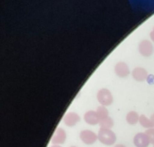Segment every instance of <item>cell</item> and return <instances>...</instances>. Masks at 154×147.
Returning a JSON list of instances; mask_svg holds the SVG:
<instances>
[{"instance_id":"6da1fadb","label":"cell","mask_w":154,"mask_h":147,"mask_svg":"<svg viewBox=\"0 0 154 147\" xmlns=\"http://www.w3.org/2000/svg\"><path fill=\"white\" fill-rule=\"evenodd\" d=\"M98 140L104 145H113L116 142V135L111 129H103L100 128L98 131Z\"/></svg>"},{"instance_id":"7a4b0ae2","label":"cell","mask_w":154,"mask_h":147,"mask_svg":"<svg viewBox=\"0 0 154 147\" xmlns=\"http://www.w3.org/2000/svg\"><path fill=\"white\" fill-rule=\"evenodd\" d=\"M97 100L101 104V106H109L113 102L112 93L106 88H102L97 92Z\"/></svg>"},{"instance_id":"3957f363","label":"cell","mask_w":154,"mask_h":147,"mask_svg":"<svg viewBox=\"0 0 154 147\" xmlns=\"http://www.w3.org/2000/svg\"><path fill=\"white\" fill-rule=\"evenodd\" d=\"M79 137H80V139H81V141L87 145L94 144V143L98 140L97 134L93 132V131L87 130V129L82 130L81 132L79 133Z\"/></svg>"},{"instance_id":"277c9868","label":"cell","mask_w":154,"mask_h":147,"mask_svg":"<svg viewBox=\"0 0 154 147\" xmlns=\"http://www.w3.org/2000/svg\"><path fill=\"white\" fill-rule=\"evenodd\" d=\"M66 138H67V135H66L65 130L61 127H57L53 134V136H52V138H51V142L53 143L54 145L63 144V143L66 141Z\"/></svg>"},{"instance_id":"5b68a950","label":"cell","mask_w":154,"mask_h":147,"mask_svg":"<svg viewBox=\"0 0 154 147\" xmlns=\"http://www.w3.org/2000/svg\"><path fill=\"white\" fill-rule=\"evenodd\" d=\"M133 143L136 147H148L150 141L145 132L137 133L133 138Z\"/></svg>"},{"instance_id":"8992f818","label":"cell","mask_w":154,"mask_h":147,"mask_svg":"<svg viewBox=\"0 0 154 147\" xmlns=\"http://www.w3.org/2000/svg\"><path fill=\"white\" fill-rule=\"evenodd\" d=\"M153 50H154L153 45L149 40H143L140 42L139 52L141 55H143V56H145V57H148L153 53Z\"/></svg>"},{"instance_id":"52a82bcc","label":"cell","mask_w":154,"mask_h":147,"mask_svg":"<svg viewBox=\"0 0 154 147\" xmlns=\"http://www.w3.org/2000/svg\"><path fill=\"white\" fill-rule=\"evenodd\" d=\"M64 124L68 127L75 126V125L80 121V116L76 112H68L63 118Z\"/></svg>"},{"instance_id":"ba28073f","label":"cell","mask_w":154,"mask_h":147,"mask_svg":"<svg viewBox=\"0 0 154 147\" xmlns=\"http://www.w3.org/2000/svg\"><path fill=\"white\" fill-rule=\"evenodd\" d=\"M114 71L116 73V75L118 77H121V78H124V77H127L129 75V67L126 63L124 62H118L115 65L114 67Z\"/></svg>"},{"instance_id":"9c48e42d","label":"cell","mask_w":154,"mask_h":147,"mask_svg":"<svg viewBox=\"0 0 154 147\" xmlns=\"http://www.w3.org/2000/svg\"><path fill=\"white\" fill-rule=\"evenodd\" d=\"M132 76H133V78L136 81L141 82L147 79V77H148V72H147L146 69L142 68V67H136L132 71Z\"/></svg>"},{"instance_id":"30bf717a","label":"cell","mask_w":154,"mask_h":147,"mask_svg":"<svg viewBox=\"0 0 154 147\" xmlns=\"http://www.w3.org/2000/svg\"><path fill=\"white\" fill-rule=\"evenodd\" d=\"M84 120L89 125H97L99 124V117H98L96 111L89 110L84 114Z\"/></svg>"},{"instance_id":"8fae6325","label":"cell","mask_w":154,"mask_h":147,"mask_svg":"<svg viewBox=\"0 0 154 147\" xmlns=\"http://www.w3.org/2000/svg\"><path fill=\"white\" fill-rule=\"evenodd\" d=\"M139 118H140V116L136 111H129L127 114H126V122L130 125H134V124H136L137 122H139Z\"/></svg>"},{"instance_id":"7c38bea8","label":"cell","mask_w":154,"mask_h":147,"mask_svg":"<svg viewBox=\"0 0 154 147\" xmlns=\"http://www.w3.org/2000/svg\"><path fill=\"white\" fill-rule=\"evenodd\" d=\"M96 113H97L98 117H99V121L109 117V111L105 106H98L96 109Z\"/></svg>"},{"instance_id":"4fadbf2b","label":"cell","mask_w":154,"mask_h":147,"mask_svg":"<svg viewBox=\"0 0 154 147\" xmlns=\"http://www.w3.org/2000/svg\"><path fill=\"white\" fill-rule=\"evenodd\" d=\"M99 125L100 128H103V129H111L112 126L114 125V122H113V119L109 116V117L103 119V120H100Z\"/></svg>"},{"instance_id":"5bb4252c","label":"cell","mask_w":154,"mask_h":147,"mask_svg":"<svg viewBox=\"0 0 154 147\" xmlns=\"http://www.w3.org/2000/svg\"><path fill=\"white\" fill-rule=\"evenodd\" d=\"M139 123H140L141 126L144 127V128H147V129H149V128H153V124H152L151 120H150L149 118H147L144 114L140 115Z\"/></svg>"},{"instance_id":"9a60e30c","label":"cell","mask_w":154,"mask_h":147,"mask_svg":"<svg viewBox=\"0 0 154 147\" xmlns=\"http://www.w3.org/2000/svg\"><path fill=\"white\" fill-rule=\"evenodd\" d=\"M145 134L147 135V137H148L150 143H152V144L154 145V127L147 129L145 131Z\"/></svg>"},{"instance_id":"2e32d148","label":"cell","mask_w":154,"mask_h":147,"mask_svg":"<svg viewBox=\"0 0 154 147\" xmlns=\"http://www.w3.org/2000/svg\"><path fill=\"white\" fill-rule=\"evenodd\" d=\"M150 37H151L152 41L154 42V27H153V30L151 31V33H150Z\"/></svg>"},{"instance_id":"e0dca14e","label":"cell","mask_w":154,"mask_h":147,"mask_svg":"<svg viewBox=\"0 0 154 147\" xmlns=\"http://www.w3.org/2000/svg\"><path fill=\"white\" fill-rule=\"evenodd\" d=\"M150 120H151L152 124H153V127H154V113L151 115V117H150Z\"/></svg>"},{"instance_id":"ac0fdd59","label":"cell","mask_w":154,"mask_h":147,"mask_svg":"<svg viewBox=\"0 0 154 147\" xmlns=\"http://www.w3.org/2000/svg\"><path fill=\"white\" fill-rule=\"evenodd\" d=\"M114 147H125L123 144H117V145H115Z\"/></svg>"},{"instance_id":"d6986e66","label":"cell","mask_w":154,"mask_h":147,"mask_svg":"<svg viewBox=\"0 0 154 147\" xmlns=\"http://www.w3.org/2000/svg\"><path fill=\"white\" fill-rule=\"evenodd\" d=\"M51 147H62V146H59V145H53V146H51Z\"/></svg>"},{"instance_id":"ffe728a7","label":"cell","mask_w":154,"mask_h":147,"mask_svg":"<svg viewBox=\"0 0 154 147\" xmlns=\"http://www.w3.org/2000/svg\"><path fill=\"white\" fill-rule=\"evenodd\" d=\"M70 147H77V146H70Z\"/></svg>"},{"instance_id":"44dd1931","label":"cell","mask_w":154,"mask_h":147,"mask_svg":"<svg viewBox=\"0 0 154 147\" xmlns=\"http://www.w3.org/2000/svg\"><path fill=\"white\" fill-rule=\"evenodd\" d=\"M153 147H154V145H153Z\"/></svg>"}]
</instances>
